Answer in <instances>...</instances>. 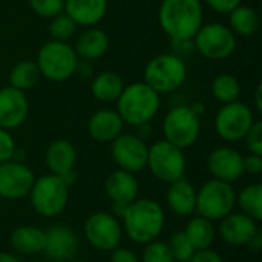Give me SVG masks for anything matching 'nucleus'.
Segmentation results:
<instances>
[{
    "label": "nucleus",
    "mask_w": 262,
    "mask_h": 262,
    "mask_svg": "<svg viewBox=\"0 0 262 262\" xmlns=\"http://www.w3.org/2000/svg\"><path fill=\"white\" fill-rule=\"evenodd\" d=\"M46 166L54 175H63L74 170L77 152L72 143L66 140H55L46 149Z\"/></svg>",
    "instance_id": "nucleus-23"
},
{
    "label": "nucleus",
    "mask_w": 262,
    "mask_h": 262,
    "mask_svg": "<svg viewBox=\"0 0 262 262\" xmlns=\"http://www.w3.org/2000/svg\"><path fill=\"white\" fill-rule=\"evenodd\" d=\"M78 250V239L72 229L63 224H55L45 232L43 252L55 262L69 261Z\"/></svg>",
    "instance_id": "nucleus-17"
},
{
    "label": "nucleus",
    "mask_w": 262,
    "mask_h": 262,
    "mask_svg": "<svg viewBox=\"0 0 262 262\" xmlns=\"http://www.w3.org/2000/svg\"><path fill=\"white\" fill-rule=\"evenodd\" d=\"M155 178L163 183L181 180L186 172V155L183 149L161 140L154 143L147 152V166Z\"/></svg>",
    "instance_id": "nucleus-7"
},
{
    "label": "nucleus",
    "mask_w": 262,
    "mask_h": 262,
    "mask_svg": "<svg viewBox=\"0 0 262 262\" xmlns=\"http://www.w3.org/2000/svg\"><path fill=\"white\" fill-rule=\"evenodd\" d=\"M160 109V94L144 81L124 86L117 100V111L123 123L130 126L147 124Z\"/></svg>",
    "instance_id": "nucleus-3"
},
{
    "label": "nucleus",
    "mask_w": 262,
    "mask_h": 262,
    "mask_svg": "<svg viewBox=\"0 0 262 262\" xmlns=\"http://www.w3.org/2000/svg\"><path fill=\"white\" fill-rule=\"evenodd\" d=\"M74 49H75L77 57H80L86 61L97 60L107 52L109 37L104 31H101L98 28H91V29L84 31L83 34H80Z\"/></svg>",
    "instance_id": "nucleus-24"
},
{
    "label": "nucleus",
    "mask_w": 262,
    "mask_h": 262,
    "mask_svg": "<svg viewBox=\"0 0 262 262\" xmlns=\"http://www.w3.org/2000/svg\"><path fill=\"white\" fill-rule=\"evenodd\" d=\"M68 189L69 187L63 183V180L54 173L43 175L41 178L35 180L29 192L34 210L45 218H54L60 215L68 204Z\"/></svg>",
    "instance_id": "nucleus-6"
},
{
    "label": "nucleus",
    "mask_w": 262,
    "mask_h": 262,
    "mask_svg": "<svg viewBox=\"0 0 262 262\" xmlns=\"http://www.w3.org/2000/svg\"><path fill=\"white\" fill-rule=\"evenodd\" d=\"M189 262H224V261H223V258H221L216 252H213V250H210V249H204V250H196V252L193 253V256L189 259Z\"/></svg>",
    "instance_id": "nucleus-40"
},
{
    "label": "nucleus",
    "mask_w": 262,
    "mask_h": 262,
    "mask_svg": "<svg viewBox=\"0 0 262 262\" xmlns=\"http://www.w3.org/2000/svg\"><path fill=\"white\" fill-rule=\"evenodd\" d=\"M256 233V221L244 213H229L221 220L220 235L230 246H249Z\"/></svg>",
    "instance_id": "nucleus-19"
},
{
    "label": "nucleus",
    "mask_w": 262,
    "mask_h": 262,
    "mask_svg": "<svg viewBox=\"0 0 262 262\" xmlns=\"http://www.w3.org/2000/svg\"><path fill=\"white\" fill-rule=\"evenodd\" d=\"M238 204L244 215L250 216L256 223L262 220V186L250 184L238 195Z\"/></svg>",
    "instance_id": "nucleus-31"
},
{
    "label": "nucleus",
    "mask_w": 262,
    "mask_h": 262,
    "mask_svg": "<svg viewBox=\"0 0 262 262\" xmlns=\"http://www.w3.org/2000/svg\"><path fill=\"white\" fill-rule=\"evenodd\" d=\"M11 246L21 255H38L45 249V230L35 226H20L11 233Z\"/></svg>",
    "instance_id": "nucleus-25"
},
{
    "label": "nucleus",
    "mask_w": 262,
    "mask_h": 262,
    "mask_svg": "<svg viewBox=\"0 0 262 262\" xmlns=\"http://www.w3.org/2000/svg\"><path fill=\"white\" fill-rule=\"evenodd\" d=\"M163 132L166 141L180 149L190 147L196 143L201 134V121L198 114L189 106L172 107L163 121Z\"/></svg>",
    "instance_id": "nucleus-9"
},
{
    "label": "nucleus",
    "mask_w": 262,
    "mask_h": 262,
    "mask_svg": "<svg viewBox=\"0 0 262 262\" xmlns=\"http://www.w3.org/2000/svg\"><path fill=\"white\" fill-rule=\"evenodd\" d=\"M123 120L118 112L111 109L97 111L88 121V132L91 138L98 143H112L123 132Z\"/></svg>",
    "instance_id": "nucleus-20"
},
{
    "label": "nucleus",
    "mask_w": 262,
    "mask_h": 262,
    "mask_svg": "<svg viewBox=\"0 0 262 262\" xmlns=\"http://www.w3.org/2000/svg\"><path fill=\"white\" fill-rule=\"evenodd\" d=\"M127 236L137 244H149L155 241L164 227L163 207L154 200H135L121 215Z\"/></svg>",
    "instance_id": "nucleus-2"
},
{
    "label": "nucleus",
    "mask_w": 262,
    "mask_h": 262,
    "mask_svg": "<svg viewBox=\"0 0 262 262\" xmlns=\"http://www.w3.org/2000/svg\"><path fill=\"white\" fill-rule=\"evenodd\" d=\"M31 9L43 18H54L64 11V0H29Z\"/></svg>",
    "instance_id": "nucleus-35"
},
{
    "label": "nucleus",
    "mask_w": 262,
    "mask_h": 262,
    "mask_svg": "<svg viewBox=\"0 0 262 262\" xmlns=\"http://www.w3.org/2000/svg\"><path fill=\"white\" fill-rule=\"evenodd\" d=\"M212 94L223 104L233 103L241 95V84L232 74H220L212 81Z\"/></svg>",
    "instance_id": "nucleus-30"
},
{
    "label": "nucleus",
    "mask_w": 262,
    "mask_h": 262,
    "mask_svg": "<svg viewBox=\"0 0 262 262\" xmlns=\"http://www.w3.org/2000/svg\"><path fill=\"white\" fill-rule=\"evenodd\" d=\"M77 23L66 14L61 12L58 15H55L54 18H51L49 23V34L52 37V40L57 41H68L71 40L75 32H77Z\"/></svg>",
    "instance_id": "nucleus-32"
},
{
    "label": "nucleus",
    "mask_w": 262,
    "mask_h": 262,
    "mask_svg": "<svg viewBox=\"0 0 262 262\" xmlns=\"http://www.w3.org/2000/svg\"><path fill=\"white\" fill-rule=\"evenodd\" d=\"M187 66L177 54H160L144 68V83L158 94H169L183 86Z\"/></svg>",
    "instance_id": "nucleus-5"
},
{
    "label": "nucleus",
    "mask_w": 262,
    "mask_h": 262,
    "mask_svg": "<svg viewBox=\"0 0 262 262\" xmlns=\"http://www.w3.org/2000/svg\"><path fill=\"white\" fill-rule=\"evenodd\" d=\"M40 77H41V74H40L37 63L31 61V60H23L11 69L9 86L25 92L28 89H32L38 83Z\"/></svg>",
    "instance_id": "nucleus-29"
},
{
    "label": "nucleus",
    "mask_w": 262,
    "mask_h": 262,
    "mask_svg": "<svg viewBox=\"0 0 262 262\" xmlns=\"http://www.w3.org/2000/svg\"><path fill=\"white\" fill-rule=\"evenodd\" d=\"M0 262H20V259L11 253H6V252H0Z\"/></svg>",
    "instance_id": "nucleus-43"
},
{
    "label": "nucleus",
    "mask_w": 262,
    "mask_h": 262,
    "mask_svg": "<svg viewBox=\"0 0 262 262\" xmlns=\"http://www.w3.org/2000/svg\"><path fill=\"white\" fill-rule=\"evenodd\" d=\"M236 203V193L230 183L210 180L200 192H196V212L210 220L218 221L232 213Z\"/></svg>",
    "instance_id": "nucleus-8"
},
{
    "label": "nucleus",
    "mask_w": 262,
    "mask_h": 262,
    "mask_svg": "<svg viewBox=\"0 0 262 262\" xmlns=\"http://www.w3.org/2000/svg\"><path fill=\"white\" fill-rule=\"evenodd\" d=\"M244 172L252 173V175H258L262 172V155H255L250 154L247 157H244Z\"/></svg>",
    "instance_id": "nucleus-39"
},
{
    "label": "nucleus",
    "mask_w": 262,
    "mask_h": 262,
    "mask_svg": "<svg viewBox=\"0 0 262 262\" xmlns=\"http://www.w3.org/2000/svg\"><path fill=\"white\" fill-rule=\"evenodd\" d=\"M35 63L45 78L60 83L77 72L78 57L68 41L51 40L38 49Z\"/></svg>",
    "instance_id": "nucleus-4"
},
{
    "label": "nucleus",
    "mask_w": 262,
    "mask_h": 262,
    "mask_svg": "<svg viewBox=\"0 0 262 262\" xmlns=\"http://www.w3.org/2000/svg\"><path fill=\"white\" fill-rule=\"evenodd\" d=\"M166 198L170 210L178 216H187L196 210V189L184 178L170 183Z\"/></svg>",
    "instance_id": "nucleus-22"
},
{
    "label": "nucleus",
    "mask_w": 262,
    "mask_h": 262,
    "mask_svg": "<svg viewBox=\"0 0 262 262\" xmlns=\"http://www.w3.org/2000/svg\"><path fill=\"white\" fill-rule=\"evenodd\" d=\"M255 103H256V111L262 112V84L259 83L255 92Z\"/></svg>",
    "instance_id": "nucleus-42"
},
{
    "label": "nucleus",
    "mask_w": 262,
    "mask_h": 262,
    "mask_svg": "<svg viewBox=\"0 0 262 262\" xmlns=\"http://www.w3.org/2000/svg\"><path fill=\"white\" fill-rule=\"evenodd\" d=\"M66 14L80 26L98 23L107 11V0H64Z\"/></svg>",
    "instance_id": "nucleus-21"
},
{
    "label": "nucleus",
    "mask_w": 262,
    "mask_h": 262,
    "mask_svg": "<svg viewBox=\"0 0 262 262\" xmlns=\"http://www.w3.org/2000/svg\"><path fill=\"white\" fill-rule=\"evenodd\" d=\"M229 23L235 35L250 37L259 29V14L255 8L239 5L229 12Z\"/></svg>",
    "instance_id": "nucleus-27"
},
{
    "label": "nucleus",
    "mask_w": 262,
    "mask_h": 262,
    "mask_svg": "<svg viewBox=\"0 0 262 262\" xmlns=\"http://www.w3.org/2000/svg\"><path fill=\"white\" fill-rule=\"evenodd\" d=\"M244 138L250 154L262 155V121H255Z\"/></svg>",
    "instance_id": "nucleus-36"
},
{
    "label": "nucleus",
    "mask_w": 262,
    "mask_h": 262,
    "mask_svg": "<svg viewBox=\"0 0 262 262\" xmlns=\"http://www.w3.org/2000/svg\"><path fill=\"white\" fill-rule=\"evenodd\" d=\"M15 141L9 130L0 127V164L11 161L15 154Z\"/></svg>",
    "instance_id": "nucleus-37"
},
{
    "label": "nucleus",
    "mask_w": 262,
    "mask_h": 262,
    "mask_svg": "<svg viewBox=\"0 0 262 262\" xmlns=\"http://www.w3.org/2000/svg\"><path fill=\"white\" fill-rule=\"evenodd\" d=\"M193 46L206 58L226 60L236 49V35L223 23H209L195 34Z\"/></svg>",
    "instance_id": "nucleus-10"
},
{
    "label": "nucleus",
    "mask_w": 262,
    "mask_h": 262,
    "mask_svg": "<svg viewBox=\"0 0 262 262\" xmlns=\"http://www.w3.org/2000/svg\"><path fill=\"white\" fill-rule=\"evenodd\" d=\"M184 233L195 250L210 249V246L215 241V229H213L212 221L201 215L189 221Z\"/></svg>",
    "instance_id": "nucleus-28"
},
{
    "label": "nucleus",
    "mask_w": 262,
    "mask_h": 262,
    "mask_svg": "<svg viewBox=\"0 0 262 262\" xmlns=\"http://www.w3.org/2000/svg\"><path fill=\"white\" fill-rule=\"evenodd\" d=\"M147 152L144 140L134 134H121L112 141V158L120 169L132 173L147 166Z\"/></svg>",
    "instance_id": "nucleus-13"
},
{
    "label": "nucleus",
    "mask_w": 262,
    "mask_h": 262,
    "mask_svg": "<svg viewBox=\"0 0 262 262\" xmlns=\"http://www.w3.org/2000/svg\"><path fill=\"white\" fill-rule=\"evenodd\" d=\"M138 189L140 186L135 175L123 169L112 172L106 180V193L114 203V210L120 215H123L124 209L137 200Z\"/></svg>",
    "instance_id": "nucleus-16"
},
{
    "label": "nucleus",
    "mask_w": 262,
    "mask_h": 262,
    "mask_svg": "<svg viewBox=\"0 0 262 262\" xmlns=\"http://www.w3.org/2000/svg\"><path fill=\"white\" fill-rule=\"evenodd\" d=\"M29 103L23 91L12 86L0 89V127L11 130L18 127L28 117Z\"/></svg>",
    "instance_id": "nucleus-18"
},
{
    "label": "nucleus",
    "mask_w": 262,
    "mask_h": 262,
    "mask_svg": "<svg viewBox=\"0 0 262 262\" xmlns=\"http://www.w3.org/2000/svg\"><path fill=\"white\" fill-rule=\"evenodd\" d=\"M84 236L92 247L104 252H112L120 246L121 226L114 215L97 212L86 220Z\"/></svg>",
    "instance_id": "nucleus-12"
},
{
    "label": "nucleus",
    "mask_w": 262,
    "mask_h": 262,
    "mask_svg": "<svg viewBox=\"0 0 262 262\" xmlns=\"http://www.w3.org/2000/svg\"><path fill=\"white\" fill-rule=\"evenodd\" d=\"M255 123L253 112L246 103L233 101L223 104L215 118L216 134L226 141L243 140Z\"/></svg>",
    "instance_id": "nucleus-11"
},
{
    "label": "nucleus",
    "mask_w": 262,
    "mask_h": 262,
    "mask_svg": "<svg viewBox=\"0 0 262 262\" xmlns=\"http://www.w3.org/2000/svg\"><path fill=\"white\" fill-rule=\"evenodd\" d=\"M111 262H140L138 256L129 249H114L111 255Z\"/></svg>",
    "instance_id": "nucleus-41"
},
{
    "label": "nucleus",
    "mask_w": 262,
    "mask_h": 262,
    "mask_svg": "<svg viewBox=\"0 0 262 262\" xmlns=\"http://www.w3.org/2000/svg\"><path fill=\"white\" fill-rule=\"evenodd\" d=\"M124 89L123 78L112 71H104L100 72L91 84V92L92 95L103 103H114L118 100Z\"/></svg>",
    "instance_id": "nucleus-26"
},
{
    "label": "nucleus",
    "mask_w": 262,
    "mask_h": 262,
    "mask_svg": "<svg viewBox=\"0 0 262 262\" xmlns=\"http://www.w3.org/2000/svg\"><path fill=\"white\" fill-rule=\"evenodd\" d=\"M201 0H163L158 11L161 29L172 41H190L203 26Z\"/></svg>",
    "instance_id": "nucleus-1"
},
{
    "label": "nucleus",
    "mask_w": 262,
    "mask_h": 262,
    "mask_svg": "<svg viewBox=\"0 0 262 262\" xmlns=\"http://www.w3.org/2000/svg\"><path fill=\"white\" fill-rule=\"evenodd\" d=\"M35 181L32 170L20 161H6L0 164V196L18 200L29 195Z\"/></svg>",
    "instance_id": "nucleus-14"
},
{
    "label": "nucleus",
    "mask_w": 262,
    "mask_h": 262,
    "mask_svg": "<svg viewBox=\"0 0 262 262\" xmlns=\"http://www.w3.org/2000/svg\"><path fill=\"white\" fill-rule=\"evenodd\" d=\"M169 249L172 252V256L175 261L180 262H189V259L193 256V253L196 252L193 249V246L190 244V241L187 239L184 232H177L170 236L169 241Z\"/></svg>",
    "instance_id": "nucleus-33"
},
{
    "label": "nucleus",
    "mask_w": 262,
    "mask_h": 262,
    "mask_svg": "<svg viewBox=\"0 0 262 262\" xmlns=\"http://www.w3.org/2000/svg\"><path fill=\"white\" fill-rule=\"evenodd\" d=\"M244 157L232 147H216L207 157V169L215 180L233 183L244 173Z\"/></svg>",
    "instance_id": "nucleus-15"
},
{
    "label": "nucleus",
    "mask_w": 262,
    "mask_h": 262,
    "mask_svg": "<svg viewBox=\"0 0 262 262\" xmlns=\"http://www.w3.org/2000/svg\"><path fill=\"white\" fill-rule=\"evenodd\" d=\"M143 262H175L167 244L161 241H152L146 244L143 252Z\"/></svg>",
    "instance_id": "nucleus-34"
},
{
    "label": "nucleus",
    "mask_w": 262,
    "mask_h": 262,
    "mask_svg": "<svg viewBox=\"0 0 262 262\" xmlns=\"http://www.w3.org/2000/svg\"><path fill=\"white\" fill-rule=\"evenodd\" d=\"M74 262H86V261H74Z\"/></svg>",
    "instance_id": "nucleus-45"
},
{
    "label": "nucleus",
    "mask_w": 262,
    "mask_h": 262,
    "mask_svg": "<svg viewBox=\"0 0 262 262\" xmlns=\"http://www.w3.org/2000/svg\"><path fill=\"white\" fill-rule=\"evenodd\" d=\"M29 262H43V261H29Z\"/></svg>",
    "instance_id": "nucleus-44"
},
{
    "label": "nucleus",
    "mask_w": 262,
    "mask_h": 262,
    "mask_svg": "<svg viewBox=\"0 0 262 262\" xmlns=\"http://www.w3.org/2000/svg\"><path fill=\"white\" fill-rule=\"evenodd\" d=\"M243 0H206V3L220 14H229L230 11H233L236 6L241 5Z\"/></svg>",
    "instance_id": "nucleus-38"
}]
</instances>
